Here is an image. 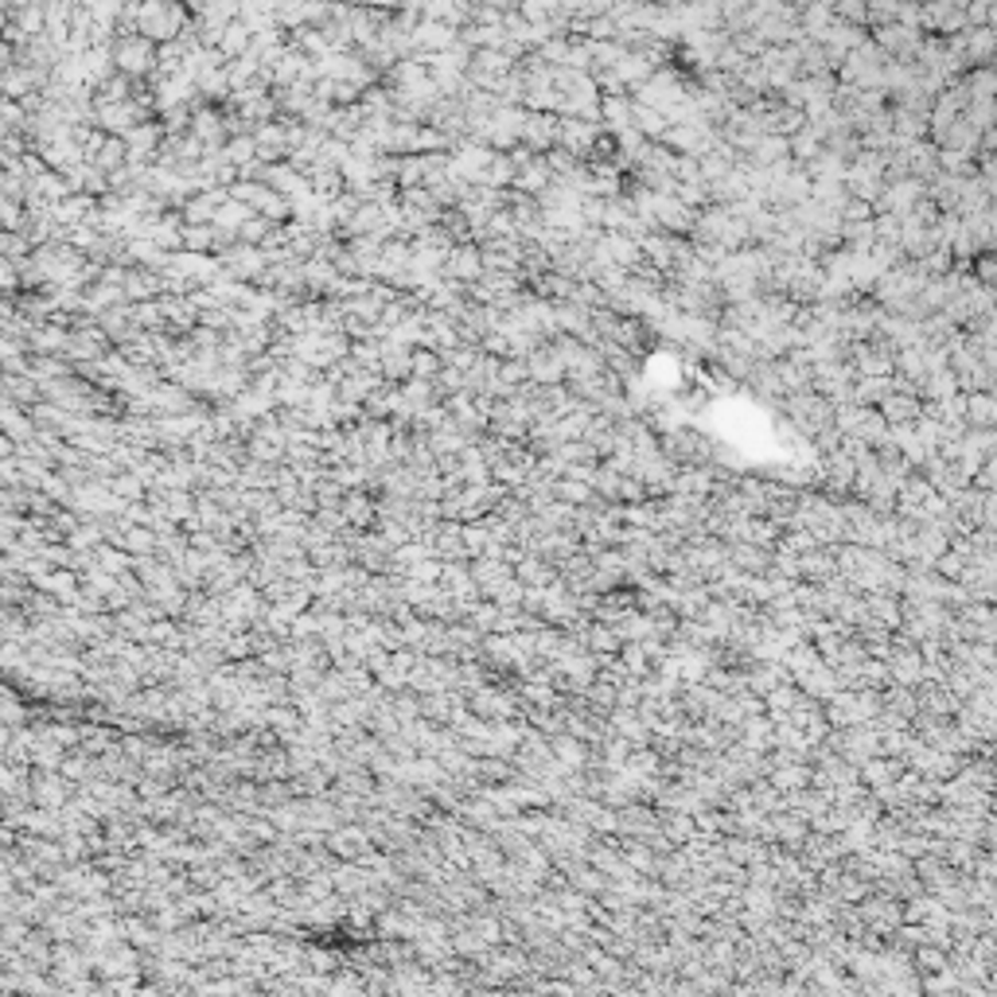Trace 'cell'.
I'll use <instances>...</instances> for the list:
<instances>
[{"mask_svg": "<svg viewBox=\"0 0 997 997\" xmlns=\"http://www.w3.org/2000/svg\"><path fill=\"white\" fill-rule=\"evenodd\" d=\"M184 24V12L171 4V0H145L137 9V27L153 40H168V35L179 32Z\"/></svg>", "mask_w": 997, "mask_h": 997, "instance_id": "1", "label": "cell"}]
</instances>
